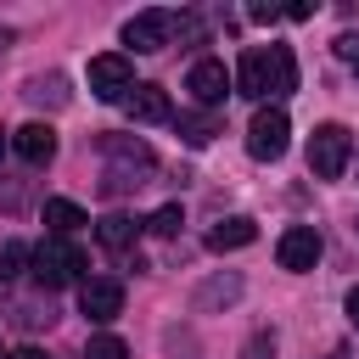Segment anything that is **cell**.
Segmentation results:
<instances>
[{
  "mask_svg": "<svg viewBox=\"0 0 359 359\" xmlns=\"http://www.w3.org/2000/svg\"><path fill=\"white\" fill-rule=\"evenodd\" d=\"M28 264H34V280L45 286V292H62L67 280H79L90 264H84V252L73 247V241H62V236H45L34 252H28Z\"/></svg>",
  "mask_w": 359,
  "mask_h": 359,
  "instance_id": "obj_1",
  "label": "cell"
},
{
  "mask_svg": "<svg viewBox=\"0 0 359 359\" xmlns=\"http://www.w3.org/2000/svg\"><path fill=\"white\" fill-rule=\"evenodd\" d=\"M84 79H90V95H95V101H129V90H135V62L118 56V50H107V56H90Z\"/></svg>",
  "mask_w": 359,
  "mask_h": 359,
  "instance_id": "obj_2",
  "label": "cell"
},
{
  "mask_svg": "<svg viewBox=\"0 0 359 359\" xmlns=\"http://www.w3.org/2000/svg\"><path fill=\"white\" fill-rule=\"evenodd\" d=\"M348 157H353V135H348L342 123H320L314 140H309V168H314L320 180H342Z\"/></svg>",
  "mask_w": 359,
  "mask_h": 359,
  "instance_id": "obj_3",
  "label": "cell"
},
{
  "mask_svg": "<svg viewBox=\"0 0 359 359\" xmlns=\"http://www.w3.org/2000/svg\"><path fill=\"white\" fill-rule=\"evenodd\" d=\"M286 140H292V118H286L280 107H258L252 123H247V151H252L258 163H275V157L286 151Z\"/></svg>",
  "mask_w": 359,
  "mask_h": 359,
  "instance_id": "obj_4",
  "label": "cell"
},
{
  "mask_svg": "<svg viewBox=\"0 0 359 359\" xmlns=\"http://www.w3.org/2000/svg\"><path fill=\"white\" fill-rule=\"evenodd\" d=\"M275 258H280V269H292V275L314 269V264H320V230H314V224H292V230H280Z\"/></svg>",
  "mask_w": 359,
  "mask_h": 359,
  "instance_id": "obj_5",
  "label": "cell"
},
{
  "mask_svg": "<svg viewBox=\"0 0 359 359\" xmlns=\"http://www.w3.org/2000/svg\"><path fill=\"white\" fill-rule=\"evenodd\" d=\"M185 90H191V101H196V107H219V101L230 95V73H224V62H213V56L191 62Z\"/></svg>",
  "mask_w": 359,
  "mask_h": 359,
  "instance_id": "obj_6",
  "label": "cell"
},
{
  "mask_svg": "<svg viewBox=\"0 0 359 359\" xmlns=\"http://www.w3.org/2000/svg\"><path fill=\"white\" fill-rule=\"evenodd\" d=\"M79 314L95 320V325H112L123 314V286L118 280H84L79 286Z\"/></svg>",
  "mask_w": 359,
  "mask_h": 359,
  "instance_id": "obj_7",
  "label": "cell"
},
{
  "mask_svg": "<svg viewBox=\"0 0 359 359\" xmlns=\"http://www.w3.org/2000/svg\"><path fill=\"white\" fill-rule=\"evenodd\" d=\"M168 28H174L168 11H135V17L123 22V45H135V50H163V45H168Z\"/></svg>",
  "mask_w": 359,
  "mask_h": 359,
  "instance_id": "obj_8",
  "label": "cell"
},
{
  "mask_svg": "<svg viewBox=\"0 0 359 359\" xmlns=\"http://www.w3.org/2000/svg\"><path fill=\"white\" fill-rule=\"evenodd\" d=\"M11 151H17L28 168H45V163L56 157V129H50V123H22V129L11 135Z\"/></svg>",
  "mask_w": 359,
  "mask_h": 359,
  "instance_id": "obj_9",
  "label": "cell"
},
{
  "mask_svg": "<svg viewBox=\"0 0 359 359\" xmlns=\"http://www.w3.org/2000/svg\"><path fill=\"white\" fill-rule=\"evenodd\" d=\"M230 84H236L241 95H252V101H264V95H269V50H264V45H258V50H247Z\"/></svg>",
  "mask_w": 359,
  "mask_h": 359,
  "instance_id": "obj_10",
  "label": "cell"
},
{
  "mask_svg": "<svg viewBox=\"0 0 359 359\" xmlns=\"http://www.w3.org/2000/svg\"><path fill=\"white\" fill-rule=\"evenodd\" d=\"M129 118H135V123H163V118H174L168 90H157V84H135V90H129Z\"/></svg>",
  "mask_w": 359,
  "mask_h": 359,
  "instance_id": "obj_11",
  "label": "cell"
},
{
  "mask_svg": "<svg viewBox=\"0 0 359 359\" xmlns=\"http://www.w3.org/2000/svg\"><path fill=\"white\" fill-rule=\"evenodd\" d=\"M247 241H258V224H252L247 213H230V219H219V224L208 230V247H213V252H236V247H247Z\"/></svg>",
  "mask_w": 359,
  "mask_h": 359,
  "instance_id": "obj_12",
  "label": "cell"
},
{
  "mask_svg": "<svg viewBox=\"0 0 359 359\" xmlns=\"http://www.w3.org/2000/svg\"><path fill=\"white\" fill-rule=\"evenodd\" d=\"M45 224H50V236L67 241L79 224H90V213H84L79 202H67V196H50V202H45Z\"/></svg>",
  "mask_w": 359,
  "mask_h": 359,
  "instance_id": "obj_13",
  "label": "cell"
},
{
  "mask_svg": "<svg viewBox=\"0 0 359 359\" xmlns=\"http://www.w3.org/2000/svg\"><path fill=\"white\" fill-rule=\"evenodd\" d=\"M297 90V62L286 45H269V95H292Z\"/></svg>",
  "mask_w": 359,
  "mask_h": 359,
  "instance_id": "obj_14",
  "label": "cell"
},
{
  "mask_svg": "<svg viewBox=\"0 0 359 359\" xmlns=\"http://www.w3.org/2000/svg\"><path fill=\"white\" fill-rule=\"evenodd\" d=\"M241 297V275H219V280H208L202 292H196V309H213V303H236Z\"/></svg>",
  "mask_w": 359,
  "mask_h": 359,
  "instance_id": "obj_15",
  "label": "cell"
},
{
  "mask_svg": "<svg viewBox=\"0 0 359 359\" xmlns=\"http://www.w3.org/2000/svg\"><path fill=\"white\" fill-rule=\"evenodd\" d=\"M180 135H185L191 146H208V140L219 135V123H213L208 112H185V118H180Z\"/></svg>",
  "mask_w": 359,
  "mask_h": 359,
  "instance_id": "obj_16",
  "label": "cell"
},
{
  "mask_svg": "<svg viewBox=\"0 0 359 359\" xmlns=\"http://www.w3.org/2000/svg\"><path fill=\"white\" fill-rule=\"evenodd\" d=\"M84 359H129V348H123V337L101 331V337H90V342H84Z\"/></svg>",
  "mask_w": 359,
  "mask_h": 359,
  "instance_id": "obj_17",
  "label": "cell"
},
{
  "mask_svg": "<svg viewBox=\"0 0 359 359\" xmlns=\"http://www.w3.org/2000/svg\"><path fill=\"white\" fill-rule=\"evenodd\" d=\"M101 241H107V247H129V241H135V224H129L123 213H107V219H101Z\"/></svg>",
  "mask_w": 359,
  "mask_h": 359,
  "instance_id": "obj_18",
  "label": "cell"
},
{
  "mask_svg": "<svg viewBox=\"0 0 359 359\" xmlns=\"http://www.w3.org/2000/svg\"><path fill=\"white\" fill-rule=\"evenodd\" d=\"M22 264H28V247H22V241H6V247H0V286H6V280H17V275H22Z\"/></svg>",
  "mask_w": 359,
  "mask_h": 359,
  "instance_id": "obj_19",
  "label": "cell"
},
{
  "mask_svg": "<svg viewBox=\"0 0 359 359\" xmlns=\"http://www.w3.org/2000/svg\"><path fill=\"white\" fill-rule=\"evenodd\" d=\"M185 224V213H180V202H163L157 213H151V236H174Z\"/></svg>",
  "mask_w": 359,
  "mask_h": 359,
  "instance_id": "obj_20",
  "label": "cell"
},
{
  "mask_svg": "<svg viewBox=\"0 0 359 359\" xmlns=\"http://www.w3.org/2000/svg\"><path fill=\"white\" fill-rule=\"evenodd\" d=\"M241 359H275V331H252L241 342Z\"/></svg>",
  "mask_w": 359,
  "mask_h": 359,
  "instance_id": "obj_21",
  "label": "cell"
},
{
  "mask_svg": "<svg viewBox=\"0 0 359 359\" xmlns=\"http://www.w3.org/2000/svg\"><path fill=\"white\" fill-rule=\"evenodd\" d=\"M28 101H62V79L50 73V79H34L28 84Z\"/></svg>",
  "mask_w": 359,
  "mask_h": 359,
  "instance_id": "obj_22",
  "label": "cell"
},
{
  "mask_svg": "<svg viewBox=\"0 0 359 359\" xmlns=\"http://www.w3.org/2000/svg\"><path fill=\"white\" fill-rule=\"evenodd\" d=\"M337 56H342L348 67H359V39H353V34H342V39H337Z\"/></svg>",
  "mask_w": 359,
  "mask_h": 359,
  "instance_id": "obj_23",
  "label": "cell"
},
{
  "mask_svg": "<svg viewBox=\"0 0 359 359\" xmlns=\"http://www.w3.org/2000/svg\"><path fill=\"white\" fill-rule=\"evenodd\" d=\"M286 17H292V22H309V17H314V6H309V0H297V6H286Z\"/></svg>",
  "mask_w": 359,
  "mask_h": 359,
  "instance_id": "obj_24",
  "label": "cell"
},
{
  "mask_svg": "<svg viewBox=\"0 0 359 359\" xmlns=\"http://www.w3.org/2000/svg\"><path fill=\"white\" fill-rule=\"evenodd\" d=\"M342 309H348V325H353V331H359V286H353V292H348V303H342Z\"/></svg>",
  "mask_w": 359,
  "mask_h": 359,
  "instance_id": "obj_25",
  "label": "cell"
},
{
  "mask_svg": "<svg viewBox=\"0 0 359 359\" xmlns=\"http://www.w3.org/2000/svg\"><path fill=\"white\" fill-rule=\"evenodd\" d=\"M6 359H45L39 348H17V353H6Z\"/></svg>",
  "mask_w": 359,
  "mask_h": 359,
  "instance_id": "obj_26",
  "label": "cell"
},
{
  "mask_svg": "<svg viewBox=\"0 0 359 359\" xmlns=\"http://www.w3.org/2000/svg\"><path fill=\"white\" fill-rule=\"evenodd\" d=\"M0 151H6V135H0Z\"/></svg>",
  "mask_w": 359,
  "mask_h": 359,
  "instance_id": "obj_27",
  "label": "cell"
}]
</instances>
